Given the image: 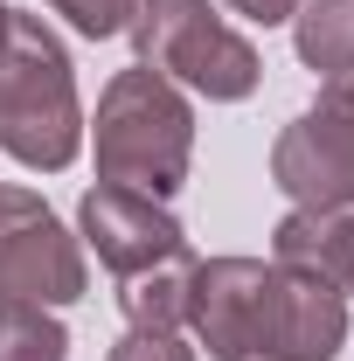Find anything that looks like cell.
Instances as JSON below:
<instances>
[{"label":"cell","instance_id":"cell-1","mask_svg":"<svg viewBox=\"0 0 354 361\" xmlns=\"http://www.w3.org/2000/svg\"><path fill=\"white\" fill-rule=\"evenodd\" d=\"M90 153H97V180L133 188L167 202L195 167V104L188 90L167 84L160 70H118L97 90V118H90Z\"/></svg>","mask_w":354,"mask_h":361},{"label":"cell","instance_id":"cell-2","mask_svg":"<svg viewBox=\"0 0 354 361\" xmlns=\"http://www.w3.org/2000/svg\"><path fill=\"white\" fill-rule=\"evenodd\" d=\"M0 153L28 174H63L84 153V104L70 49L42 14H7L0 35Z\"/></svg>","mask_w":354,"mask_h":361},{"label":"cell","instance_id":"cell-3","mask_svg":"<svg viewBox=\"0 0 354 361\" xmlns=\"http://www.w3.org/2000/svg\"><path fill=\"white\" fill-rule=\"evenodd\" d=\"M126 35L146 70H160L181 90H202L209 104H243L264 77V56L250 49V35H236L209 0H139Z\"/></svg>","mask_w":354,"mask_h":361},{"label":"cell","instance_id":"cell-4","mask_svg":"<svg viewBox=\"0 0 354 361\" xmlns=\"http://www.w3.org/2000/svg\"><path fill=\"white\" fill-rule=\"evenodd\" d=\"M271 180L292 195V209H354V77H326L271 139Z\"/></svg>","mask_w":354,"mask_h":361},{"label":"cell","instance_id":"cell-5","mask_svg":"<svg viewBox=\"0 0 354 361\" xmlns=\"http://www.w3.org/2000/svg\"><path fill=\"white\" fill-rule=\"evenodd\" d=\"M90 285L84 271V243L56 223L35 188H14L0 180V299H21V306H77Z\"/></svg>","mask_w":354,"mask_h":361},{"label":"cell","instance_id":"cell-6","mask_svg":"<svg viewBox=\"0 0 354 361\" xmlns=\"http://www.w3.org/2000/svg\"><path fill=\"white\" fill-rule=\"evenodd\" d=\"M271 313H278V264H264V257H195V285H188L195 348H209L216 361H264Z\"/></svg>","mask_w":354,"mask_h":361},{"label":"cell","instance_id":"cell-7","mask_svg":"<svg viewBox=\"0 0 354 361\" xmlns=\"http://www.w3.org/2000/svg\"><path fill=\"white\" fill-rule=\"evenodd\" d=\"M77 243L97 250V264L111 278H139L153 264L188 257V229L174 223V209L153 202V195H133V188H111V180L84 188V202H77Z\"/></svg>","mask_w":354,"mask_h":361},{"label":"cell","instance_id":"cell-8","mask_svg":"<svg viewBox=\"0 0 354 361\" xmlns=\"http://www.w3.org/2000/svg\"><path fill=\"white\" fill-rule=\"evenodd\" d=\"M348 348V299L306 271H278V313H271L264 361H334Z\"/></svg>","mask_w":354,"mask_h":361},{"label":"cell","instance_id":"cell-9","mask_svg":"<svg viewBox=\"0 0 354 361\" xmlns=\"http://www.w3.org/2000/svg\"><path fill=\"white\" fill-rule=\"evenodd\" d=\"M271 264L306 271V278L334 285L348 299V285H354V209H292L271 229Z\"/></svg>","mask_w":354,"mask_h":361},{"label":"cell","instance_id":"cell-10","mask_svg":"<svg viewBox=\"0 0 354 361\" xmlns=\"http://www.w3.org/2000/svg\"><path fill=\"white\" fill-rule=\"evenodd\" d=\"M118 313L126 326H146V334H181L188 326V285H195V257H174V264H153L139 278H118Z\"/></svg>","mask_w":354,"mask_h":361},{"label":"cell","instance_id":"cell-11","mask_svg":"<svg viewBox=\"0 0 354 361\" xmlns=\"http://www.w3.org/2000/svg\"><path fill=\"white\" fill-rule=\"evenodd\" d=\"M299 63L319 77H354V0H299L292 14Z\"/></svg>","mask_w":354,"mask_h":361},{"label":"cell","instance_id":"cell-12","mask_svg":"<svg viewBox=\"0 0 354 361\" xmlns=\"http://www.w3.org/2000/svg\"><path fill=\"white\" fill-rule=\"evenodd\" d=\"M0 361H70V334L49 306L0 299Z\"/></svg>","mask_w":354,"mask_h":361},{"label":"cell","instance_id":"cell-13","mask_svg":"<svg viewBox=\"0 0 354 361\" xmlns=\"http://www.w3.org/2000/svg\"><path fill=\"white\" fill-rule=\"evenodd\" d=\"M77 35H90V42H111V35H126L139 14V0H49Z\"/></svg>","mask_w":354,"mask_h":361},{"label":"cell","instance_id":"cell-14","mask_svg":"<svg viewBox=\"0 0 354 361\" xmlns=\"http://www.w3.org/2000/svg\"><path fill=\"white\" fill-rule=\"evenodd\" d=\"M104 361H195V348H188L181 334H146V326H126V341H118Z\"/></svg>","mask_w":354,"mask_h":361},{"label":"cell","instance_id":"cell-15","mask_svg":"<svg viewBox=\"0 0 354 361\" xmlns=\"http://www.w3.org/2000/svg\"><path fill=\"white\" fill-rule=\"evenodd\" d=\"M229 14H243V21H257V28H278V21H292L299 14V0H222Z\"/></svg>","mask_w":354,"mask_h":361},{"label":"cell","instance_id":"cell-16","mask_svg":"<svg viewBox=\"0 0 354 361\" xmlns=\"http://www.w3.org/2000/svg\"><path fill=\"white\" fill-rule=\"evenodd\" d=\"M7 14H14V7H7V0H0V35H7Z\"/></svg>","mask_w":354,"mask_h":361},{"label":"cell","instance_id":"cell-17","mask_svg":"<svg viewBox=\"0 0 354 361\" xmlns=\"http://www.w3.org/2000/svg\"><path fill=\"white\" fill-rule=\"evenodd\" d=\"M348 299H354V285H348Z\"/></svg>","mask_w":354,"mask_h":361}]
</instances>
